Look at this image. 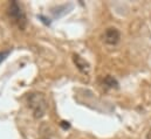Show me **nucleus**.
Segmentation results:
<instances>
[{
  "mask_svg": "<svg viewBox=\"0 0 151 139\" xmlns=\"http://www.w3.org/2000/svg\"><path fill=\"white\" fill-rule=\"evenodd\" d=\"M9 50H5V52H0V63L2 62V61H5L6 60V57L9 55Z\"/></svg>",
  "mask_w": 151,
  "mask_h": 139,
  "instance_id": "6",
  "label": "nucleus"
},
{
  "mask_svg": "<svg viewBox=\"0 0 151 139\" xmlns=\"http://www.w3.org/2000/svg\"><path fill=\"white\" fill-rule=\"evenodd\" d=\"M103 40H104V42L107 44L115 46L121 40V33H119V31L117 28H113V27L111 28H108L104 32V34H103Z\"/></svg>",
  "mask_w": 151,
  "mask_h": 139,
  "instance_id": "3",
  "label": "nucleus"
},
{
  "mask_svg": "<svg viewBox=\"0 0 151 139\" xmlns=\"http://www.w3.org/2000/svg\"><path fill=\"white\" fill-rule=\"evenodd\" d=\"M8 14L12 18V20L14 21V24H17V26L20 29H25L26 24H27L26 15H25L21 6L17 1H11L9 7H8Z\"/></svg>",
  "mask_w": 151,
  "mask_h": 139,
  "instance_id": "2",
  "label": "nucleus"
},
{
  "mask_svg": "<svg viewBox=\"0 0 151 139\" xmlns=\"http://www.w3.org/2000/svg\"><path fill=\"white\" fill-rule=\"evenodd\" d=\"M147 139H151V130H149V132L147 133Z\"/></svg>",
  "mask_w": 151,
  "mask_h": 139,
  "instance_id": "8",
  "label": "nucleus"
},
{
  "mask_svg": "<svg viewBox=\"0 0 151 139\" xmlns=\"http://www.w3.org/2000/svg\"><path fill=\"white\" fill-rule=\"evenodd\" d=\"M28 107L32 110L35 118H42L48 110V101L42 92H32L27 97Z\"/></svg>",
  "mask_w": 151,
  "mask_h": 139,
  "instance_id": "1",
  "label": "nucleus"
},
{
  "mask_svg": "<svg viewBox=\"0 0 151 139\" xmlns=\"http://www.w3.org/2000/svg\"><path fill=\"white\" fill-rule=\"evenodd\" d=\"M61 126H62L63 129H68V128H69V124H68L67 122H62V123H61Z\"/></svg>",
  "mask_w": 151,
  "mask_h": 139,
  "instance_id": "7",
  "label": "nucleus"
},
{
  "mask_svg": "<svg viewBox=\"0 0 151 139\" xmlns=\"http://www.w3.org/2000/svg\"><path fill=\"white\" fill-rule=\"evenodd\" d=\"M73 61H74L75 66L77 67V69L80 70L81 72H83V74H88V72H89L90 66H89V63H88L83 57H81V56L77 55V54H74V55H73Z\"/></svg>",
  "mask_w": 151,
  "mask_h": 139,
  "instance_id": "4",
  "label": "nucleus"
},
{
  "mask_svg": "<svg viewBox=\"0 0 151 139\" xmlns=\"http://www.w3.org/2000/svg\"><path fill=\"white\" fill-rule=\"evenodd\" d=\"M104 84H106L107 87H109V88H115V89L118 88V82H117V80H116L114 76H110V75H108V76L104 78Z\"/></svg>",
  "mask_w": 151,
  "mask_h": 139,
  "instance_id": "5",
  "label": "nucleus"
}]
</instances>
